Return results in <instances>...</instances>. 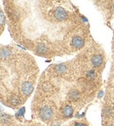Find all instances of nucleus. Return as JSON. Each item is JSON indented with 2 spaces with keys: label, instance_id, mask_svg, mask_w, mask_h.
<instances>
[{
  "label": "nucleus",
  "instance_id": "2",
  "mask_svg": "<svg viewBox=\"0 0 114 126\" xmlns=\"http://www.w3.org/2000/svg\"><path fill=\"white\" fill-rule=\"evenodd\" d=\"M54 14H55V18H56L58 21H63V20L66 19L67 17H68V15H67V13H66V12H65V10L61 7L56 8L55 11V12H54Z\"/></svg>",
  "mask_w": 114,
  "mask_h": 126
},
{
  "label": "nucleus",
  "instance_id": "7",
  "mask_svg": "<svg viewBox=\"0 0 114 126\" xmlns=\"http://www.w3.org/2000/svg\"><path fill=\"white\" fill-rule=\"evenodd\" d=\"M66 70H67V67H66L65 65H63V64H58V65H56L55 67V73L59 74V75L64 74L65 72H66Z\"/></svg>",
  "mask_w": 114,
  "mask_h": 126
},
{
  "label": "nucleus",
  "instance_id": "15",
  "mask_svg": "<svg viewBox=\"0 0 114 126\" xmlns=\"http://www.w3.org/2000/svg\"><path fill=\"white\" fill-rule=\"evenodd\" d=\"M75 126H86V125L83 124H81V123H76V124H75Z\"/></svg>",
  "mask_w": 114,
  "mask_h": 126
},
{
  "label": "nucleus",
  "instance_id": "10",
  "mask_svg": "<svg viewBox=\"0 0 114 126\" xmlns=\"http://www.w3.org/2000/svg\"><path fill=\"white\" fill-rule=\"evenodd\" d=\"M12 53H11L10 50L8 49H2L1 50V59L2 60H5V59H8V58L10 57Z\"/></svg>",
  "mask_w": 114,
  "mask_h": 126
},
{
  "label": "nucleus",
  "instance_id": "12",
  "mask_svg": "<svg viewBox=\"0 0 114 126\" xmlns=\"http://www.w3.org/2000/svg\"><path fill=\"white\" fill-rule=\"evenodd\" d=\"M10 101L12 105H18L19 103V98L17 96H12Z\"/></svg>",
  "mask_w": 114,
  "mask_h": 126
},
{
  "label": "nucleus",
  "instance_id": "14",
  "mask_svg": "<svg viewBox=\"0 0 114 126\" xmlns=\"http://www.w3.org/2000/svg\"><path fill=\"white\" fill-rule=\"evenodd\" d=\"M104 116H109L111 115V110H110V109H105V110H104Z\"/></svg>",
  "mask_w": 114,
  "mask_h": 126
},
{
  "label": "nucleus",
  "instance_id": "1",
  "mask_svg": "<svg viewBox=\"0 0 114 126\" xmlns=\"http://www.w3.org/2000/svg\"><path fill=\"white\" fill-rule=\"evenodd\" d=\"M39 116L42 120L44 121H48L50 120L53 116V110L49 106L45 105L39 110Z\"/></svg>",
  "mask_w": 114,
  "mask_h": 126
},
{
  "label": "nucleus",
  "instance_id": "16",
  "mask_svg": "<svg viewBox=\"0 0 114 126\" xmlns=\"http://www.w3.org/2000/svg\"><path fill=\"white\" fill-rule=\"evenodd\" d=\"M107 126H112V125H107Z\"/></svg>",
  "mask_w": 114,
  "mask_h": 126
},
{
  "label": "nucleus",
  "instance_id": "6",
  "mask_svg": "<svg viewBox=\"0 0 114 126\" xmlns=\"http://www.w3.org/2000/svg\"><path fill=\"white\" fill-rule=\"evenodd\" d=\"M62 115L65 117H70L73 115V109L69 105H66L62 109Z\"/></svg>",
  "mask_w": 114,
  "mask_h": 126
},
{
  "label": "nucleus",
  "instance_id": "8",
  "mask_svg": "<svg viewBox=\"0 0 114 126\" xmlns=\"http://www.w3.org/2000/svg\"><path fill=\"white\" fill-rule=\"evenodd\" d=\"M69 97L70 100L73 101H76L79 99L80 97V94L77 90H71L70 92L69 93Z\"/></svg>",
  "mask_w": 114,
  "mask_h": 126
},
{
  "label": "nucleus",
  "instance_id": "9",
  "mask_svg": "<svg viewBox=\"0 0 114 126\" xmlns=\"http://www.w3.org/2000/svg\"><path fill=\"white\" fill-rule=\"evenodd\" d=\"M47 47L44 44H39L37 46V52L39 54H45L47 53Z\"/></svg>",
  "mask_w": 114,
  "mask_h": 126
},
{
  "label": "nucleus",
  "instance_id": "13",
  "mask_svg": "<svg viewBox=\"0 0 114 126\" xmlns=\"http://www.w3.org/2000/svg\"><path fill=\"white\" fill-rule=\"evenodd\" d=\"M4 21H5V18H4V12L1 11V27L4 26Z\"/></svg>",
  "mask_w": 114,
  "mask_h": 126
},
{
  "label": "nucleus",
  "instance_id": "5",
  "mask_svg": "<svg viewBox=\"0 0 114 126\" xmlns=\"http://www.w3.org/2000/svg\"><path fill=\"white\" fill-rule=\"evenodd\" d=\"M91 62H92L94 67H100L103 63V57L99 54L94 55L92 57V59H91Z\"/></svg>",
  "mask_w": 114,
  "mask_h": 126
},
{
  "label": "nucleus",
  "instance_id": "3",
  "mask_svg": "<svg viewBox=\"0 0 114 126\" xmlns=\"http://www.w3.org/2000/svg\"><path fill=\"white\" fill-rule=\"evenodd\" d=\"M34 90V86L30 81H26L24 82L21 86V91L23 92V94H25L26 95H29L31 94V93Z\"/></svg>",
  "mask_w": 114,
  "mask_h": 126
},
{
  "label": "nucleus",
  "instance_id": "11",
  "mask_svg": "<svg viewBox=\"0 0 114 126\" xmlns=\"http://www.w3.org/2000/svg\"><path fill=\"white\" fill-rule=\"evenodd\" d=\"M96 75L94 70L89 71V73L87 74V77H88V79H90V80H93V79L96 78Z\"/></svg>",
  "mask_w": 114,
  "mask_h": 126
},
{
  "label": "nucleus",
  "instance_id": "4",
  "mask_svg": "<svg viewBox=\"0 0 114 126\" xmlns=\"http://www.w3.org/2000/svg\"><path fill=\"white\" fill-rule=\"evenodd\" d=\"M72 45L75 48H81L84 45V40L81 37H74L72 39Z\"/></svg>",
  "mask_w": 114,
  "mask_h": 126
}]
</instances>
